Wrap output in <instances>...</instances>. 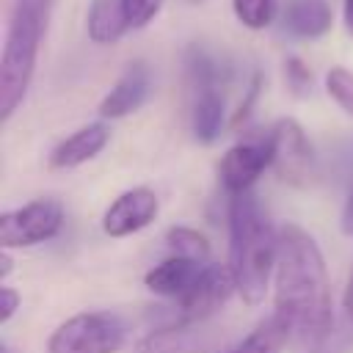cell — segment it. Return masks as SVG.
Instances as JSON below:
<instances>
[{
	"mask_svg": "<svg viewBox=\"0 0 353 353\" xmlns=\"http://www.w3.org/2000/svg\"><path fill=\"white\" fill-rule=\"evenodd\" d=\"M273 314H279L290 334L312 350L328 339L334 325L331 284L323 251L306 229L290 221L279 226Z\"/></svg>",
	"mask_w": 353,
	"mask_h": 353,
	"instance_id": "cell-1",
	"label": "cell"
},
{
	"mask_svg": "<svg viewBox=\"0 0 353 353\" xmlns=\"http://www.w3.org/2000/svg\"><path fill=\"white\" fill-rule=\"evenodd\" d=\"M279 259V229L268 221L254 190L229 196V265L237 279V295L259 306L270 287Z\"/></svg>",
	"mask_w": 353,
	"mask_h": 353,
	"instance_id": "cell-2",
	"label": "cell"
},
{
	"mask_svg": "<svg viewBox=\"0 0 353 353\" xmlns=\"http://www.w3.org/2000/svg\"><path fill=\"white\" fill-rule=\"evenodd\" d=\"M50 8L52 0H14L8 25H6V41L0 55V119L8 121L17 108L22 105L36 63L39 50L50 25Z\"/></svg>",
	"mask_w": 353,
	"mask_h": 353,
	"instance_id": "cell-3",
	"label": "cell"
},
{
	"mask_svg": "<svg viewBox=\"0 0 353 353\" xmlns=\"http://www.w3.org/2000/svg\"><path fill=\"white\" fill-rule=\"evenodd\" d=\"M127 334V323L113 312H80L50 334L47 353H119Z\"/></svg>",
	"mask_w": 353,
	"mask_h": 353,
	"instance_id": "cell-4",
	"label": "cell"
},
{
	"mask_svg": "<svg viewBox=\"0 0 353 353\" xmlns=\"http://www.w3.org/2000/svg\"><path fill=\"white\" fill-rule=\"evenodd\" d=\"M63 226V204L58 199H33L0 215V245L30 248L52 240Z\"/></svg>",
	"mask_w": 353,
	"mask_h": 353,
	"instance_id": "cell-5",
	"label": "cell"
},
{
	"mask_svg": "<svg viewBox=\"0 0 353 353\" xmlns=\"http://www.w3.org/2000/svg\"><path fill=\"white\" fill-rule=\"evenodd\" d=\"M270 165L290 188H306L314 179V149L295 119H279L270 132Z\"/></svg>",
	"mask_w": 353,
	"mask_h": 353,
	"instance_id": "cell-6",
	"label": "cell"
},
{
	"mask_svg": "<svg viewBox=\"0 0 353 353\" xmlns=\"http://www.w3.org/2000/svg\"><path fill=\"white\" fill-rule=\"evenodd\" d=\"M234 292H237V279H234L232 265H215V262L204 265L196 284L176 301L179 323L196 325V323L218 314Z\"/></svg>",
	"mask_w": 353,
	"mask_h": 353,
	"instance_id": "cell-7",
	"label": "cell"
},
{
	"mask_svg": "<svg viewBox=\"0 0 353 353\" xmlns=\"http://www.w3.org/2000/svg\"><path fill=\"white\" fill-rule=\"evenodd\" d=\"M270 138H245L229 146L218 163V179L229 196L254 190V182L270 165Z\"/></svg>",
	"mask_w": 353,
	"mask_h": 353,
	"instance_id": "cell-8",
	"label": "cell"
},
{
	"mask_svg": "<svg viewBox=\"0 0 353 353\" xmlns=\"http://www.w3.org/2000/svg\"><path fill=\"white\" fill-rule=\"evenodd\" d=\"M157 212H160V201L152 188L146 185L130 188L119 193L102 212V232L108 237H130L146 229L157 218Z\"/></svg>",
	"mask_w": 353,
	"mask_h": 353,
	"instance_id": "cell-9",
	"label": "cell"
},
{
	"mask_svg": "<svg viewBox=\"0 0 353 353\" xmlns=\"http://www.w3.org/2000/svg\"><path fill=\"white\" fill-rule=\"evenodd\" d=\"M149 88H152V72L143 61H132L124 66V72L119 74V80L113 83V88L102 97L97 113L102 121H116V119H124L130 113H135L146 97H149Z\"/></svg>",
	"mask_w": 353,
	"mask_h": 353,
	"instance_id": "cell-10",
	"label": "cell"
},
{
	"mask_svg": "<svg viewBox=\"0 0 353 353\" xmlns=\"http://www.w3.org/2000/svg\"><path fill=\"white\" fill-rule=\"evenodd\" d=\"M110 141V127L108 121H91L80 130H74L72 135H66L61 143L52 146L47 163L50 168H58V171H66V168H77L88 160H94Z\"/></svg>",
	"mask_w": 353,
	"mask_h": 353,
	"instance_id": "cell-11",
	"label": "cell"
},
{
	"mask_svg": "<svg viewBox=\"0 0 353 353\" xmlns=\"http://www.w3.org/2000/svg\"><path fill=\"white\" fill-rule=\"evenodd\" d=\"M204 265H210V262H196V259H188V256L174 254V256L163 259L160 265H154L152 270H146L143 284H146V290L154 292V295L179 301V298L196 284V279L201 276Z\"/></svg>",
	"mask_w": 353,
	"mask_h": 353,
	"instance_id": "cell-12",
	"label": "cell"
},
{
	"mask_svg": "<svg viewBox=\"0 0 353 353\" xmlns=\"http://www.w3.org/2000/svg\"><path fill=\"white\" fill-rule=\"evenodd\" d=\"M281 28L292 39L314 41L334 28V11L328 0H287L281 11Z\"/></svg>",
	"mask_w": 353,
	"mask_h": 353,
	"instance_id": "cell-13",
	"label": "cell"
},
{
	"mask_svg": "<svg viewBox=\"0 0 353 353\" xmlns=\"http://www.w3.org/2000/svg\"><path fill=\"white\" fill-rule=\"evenodd\" d=\"M226 124V99L221 85H199L193 88V105H190V127L199 143H212L221 138V130Z\"/></svg>",
	"mask_w": 353,
	"mask_h": 353,
	"instance_id": "cell-14",
	"label": "cell"
},
{
	"mask_svg": "<svg viewBox=\"0 0 353 353\" xmlns=\"http://www.w3.org/2000/svg\"><path fill=\"white\" fill-rule=\"evenodd\" d=\"M132 353H212V350L190 323H176L143 334L135 342Z\"/></svg>",
	"mask_w": 353,
	"mask_h": 353,
	"instance_id": "cell-15",
	"label": "cell"
},
{
	"mask_svg": "<svg viewBox=\"0 0 353 353\" xmlns=\"http://www.w3.org/2000/svg\"><path fill=\"white\" fill-rule=\"evenodd\" d=\"M124 0H91L85 14V33L94 44H116L130 33Z\"/></svg>",
	"mask_w": 353,
	"mask_h": 353,
	"instance_id": "cell-16",
	"label": "cell"
},
{
	"mask_svg": "<svg viewBox=\"0 0 353 353\" xmlns=\"http://www.w3.org/2000/svg\"><path fill=\"white\" fill-rule=\"evenodd\" d=\"M290 328L279 314L265 317L248 336H243L237 345L226 347L223 353H281L284 345L290 342Z\"/></svg>",
	"mask_w": 353,
	"mask_h": 353,
	"instance_id": "cell-17",
	"label": "cell"
},
{
	"mask_svg": "<svg viewBox=\"0 0 353 353\" xmlns=\"http://www.w3.org/2000/svg\"><path fill=\"white\" fill-rule=\"evenodd\" d=\"M165 243L174 248V254L196 259V262H210V256H212L210 240L199 229H190V226H171L165 232Z\"/></svg>",
	"mask_w": 353,
	"mask_h": 353,
	"instance_id": "cell-18",
	"label": "cell"
},
{
	"mask_svg": "<svg viewBox=\"0 0 353 353\" xmlns=\"http://www.w3.org/2000/svg\"><path fill=\"white\" fill-rule=\"evenodd\" d=\"M232 11L243 28L265 30L279 14V3L276 0H232Z\"/></svg>",
	"mask_w": 353,
	"mask_h": 353,
	"instance_id": "cell-19",
	"label": "cell"
},
{
	"mask_svg": "<svg viewBox=\"0 0 353 353\" xmlns=\"http://www.w3.org/2000/svg\"><path fill=\"white\" fill-rule=\"evenodd\" d=\"M325 94L347 116H353V72L347 66H331L325 72Z\"/></svg>",
	"mask_w": 353,
	"mask_h": 353,
	"instance_id": "cell-20",
	"label": "cell"
},
{
	"mask_svg": "<svg viewBox=\"0 0 353 353\" xmlns=\"http://www.w3.org/2000/svg\"><path fill=\"white\" fill-rule=\"evenodd\" d=\"M281 72H284V85L292 97L303 99L312 94V69L298 58V55H287L284 63H281Z\"/></svg>",
	"mask_w": 353,
	"mask_h": 353,
	"instance_id": "cell-21",
	"label": "cell"
},
{
	"mask_svg": "<svg viewBox=\"0 0 353 353\" xmlns=\"http://www.w3.org/2000/svg\"><path fill=\"white\" fill-rule=\"evenodd\" d=\"M160 8H163V0H124V11L132 30L146 28L160 14Z\"/></svg>",
	"mask_w": 353,
	"mask_h": 353,
	"instance_id": "cell-22",
	"label": "cell"
},
{
	"mask_svg": "<svg viewBox=\"0 0 353 353\" xmlns=\"http://www.w3.org/2000/svg\"><path fill=\"white\" fill-rule=\"evenodd\" d=\"M259 88H262V74H254L251 77V83H248V91H245V99L240 102V108L234 110V116H232V124L237 127L240 121H245L248 119V113H251V108H254V102H256V97H259Z\"/></svg>",
	"mask_w": 353,
	"mask_h": 353,
	"instance_id": "cell-23",
	"label": "cell"
},
{
	"mask_svg": "<svg viewBox=\"0 0 353 353\" xmlns=\"http://www.w3.org/2000/svg\"><path fill=\"white\" fill-rule=\"evenodd\" d=\"M0 323L6 325L11 317H14V312L19 309V303H22V295L14 290V287H8V284H3L0 287Z\"/></svg>",
	"mask_w": 353,
	"mask_h": 353,
	"instance_id": "cell-24",
	"label": "cell"
},
{
	"mask_svg": "<svg viewBox=\"0 0 353 353\" xmlns=\"http://www.w3.org/2000/svg\"><path fill=\"white\" fill-rule=\"evenodd\" d=\"M342 309H345L347 320L353 323V268H350V276H347V287H345V295H342Z\"/></svg>",
	"mask_w": 353,
	"mask_h": 353,
	"instance_id": "cell-25",
	"label": "cell"
},
{
	"mask_svg": "<svg viewBox=\"0 0 353 353\" xmlns=\"http://www.w3.org/2000/svg\"><path fill=\"white\" fill-rule=\"evenodd\" d=\"M342 22H345L347 36H353V0H345V6H342Z\"/></svg>",
	"mask_w": 353,
	"mask_h": 353,
	"instance_id": "cell-26",
	"label": "cell"
},
{
	"mask_svg": "<svg viewBox=\"0 0 353 353\" xmlns=\"http://www.w3.org/2000/svg\"><path fill=\"white\" fill-rule=\"evenodd\" d=\"M0 262H3V268H0V279H3V284H6V281H8V273H11V268H14L8 248H3V254H0Z\"/></svg>",
	"mask_w": 353,
	"mask_h": 353,
	"instance_id": "cell-27",
	"label": "cell"
},
{
	"mask_svg": "<svg viewBox=\"0 0 353 353\" xmlns=\"http://www.w3.org/2000/svg\"><path fill=\"white\" fill-rule=\"evenodd\" d=\"M345 229L353 234V193H350V201H347V210H345Z\"/></svg>",
	"mask_w": 353,
	"mask_h": 353,
	"instance_id": "cell-28",
	"label": "cell"
},
{
	"mask_svg": "<svg viewBox=\"0 0 353 353\" xmlns=\"http://www.w3.org/2000/svg\"><path fill=\"white\" fill-rule=\"evenodd\" d=\"M190 3H201V0H190Z\"/></svg>",
	"mask_w": 353,
	"mask_h": 353,
	"instance_id": "cell-29",
	"label": "cell"
},
{
	"mask_svg": "<svg viewBox=\"0 0 353 353\" xmlns=\"http://www.w3.org/2000/svg\"><path fill=\"white\" fill-rule=\"evenodd\" d=\"M312 353H320V350H312Z\"/></svg>",
	"mask_w": 353,
	"mask_h": 353,
	"instance_id": "cell-30",
	"label": "cell"
}]
</instances>
